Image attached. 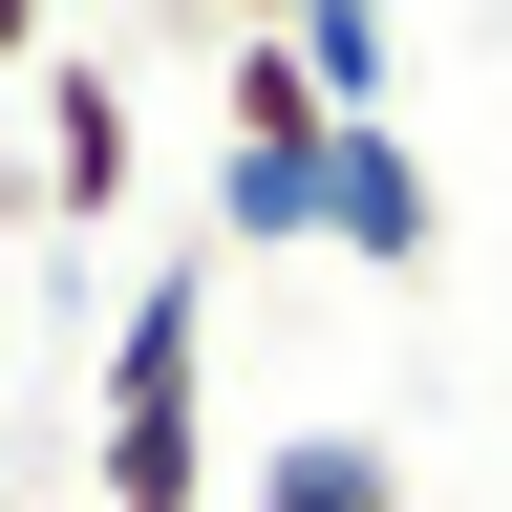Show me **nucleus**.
<instances>
[{
    "label": "nucleus",
    "mask_w": 512,
    "mask_h": 512,
    "mask_svg": "<svg viewBox=\"0 0 512 512\" xmlns=\"http://www.w3.org/2000/svg\"><path fill=\"white\" fill-rule=\"evenodd\" d=\"M235 512H406V448H384V427H278Z\"/></svg>",
    "instance_id": "nucleus-4"
},
{
    "label": "nucleus",
    "mask_w": 512,
    "mask_h": 512,
    "mask_svg": "<svg viewBox=\"0 0 512 512\" xmlns=\"http://www.w3.org/2000/svg\"><path fill=\"white\" fill-rule=\"evenodd\" d=\"M43 214L64 235L128 214V86H107V43H43Z\"/></svg>",
    "instance_id": "nucleus-3"
},
{
    "label": "nucleus",
    "mask_w": 512,
    "mask_h": 512,
    "mask_svg": "<svg viewBox=\"0 0 512 512\" xmlns=\"http://www.w3.org/2000/svg\"><path fill=\"white\" fill-rule=\"evenodd\" d=\"M320 256H342V278H427V256H448V192L406 150V107H384V128H320Z\"/></svg>",
    "instance_id": "nucleus-2"
},
{
    "label": "nucleus",
    "mask_w": 512,
    "mask_h": 512,
    "mask_svg": "<svg viewBox=\"0 0 512 512\" xmlns=\"http://www.w3.org/2000/svg\"><path fill=\"white\" fill-rule=\"evenodd\" d=\"M64 512H214V256L128 278L107 320V427H86V491Z\"/></svg>",
    "instance_id": "nucleus-1"
},
{
    "label": "nucleus",
    "mask_w": 512,
    "mask_h": 512,
    "mask_svg": "<svg viewBox=\"0 0 512 512\" xmlns=\"http://www.w3.org/2000/svg\"><path fill=\"white\" fill-rule=\"evenodd\" d=\"M214 150H320V86H299V22H214Z\"/></svg>",
    "instance_id": "nucleus-5"
},
{
    "label": "nucleus",
    "mask_w": 512,
    "mask_h": 512,
    "mask_svg": "<svg viewBox=\"0 0 512 512\" xmlns=\"http://www.w3.org/2000/svg\"><path fill=\"white\" fill-rule=\"evenodd\" d=\"M192 256H320V150H214V235Z\"/></svg>",
    "instance_id": "nucleus-6"
},
{
    "label": "nucleus",
    "mask_w": 512,
    "mask_h": 512,
    "mask_svg": "<svg viewBox=\"0 0 512 512\" xmlns=\"http://www.w3.org/2000/svg\"><path fill=\"white\" fill-rule=\"evenodd\" d=\"M0 342H22V320H0Z\"/></svg>",
    "instance_id": "nucleus-7"
}]
</instances>
